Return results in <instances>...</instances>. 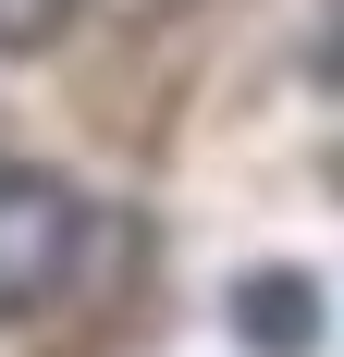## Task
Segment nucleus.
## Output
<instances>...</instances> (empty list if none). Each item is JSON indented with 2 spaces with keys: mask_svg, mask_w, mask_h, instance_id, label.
<instances>
[{
  "mask_svg": "<svg viewBox=\"0 0 344 357\" xmlns=\"http://www.w3.org/2000/svg\"><path fill=\"white\" fill-rule=\"evenodd\" d=\"M234 333L258 357H308L320 345V284H308V271H246V284H234Z\"/></svg>",
  "mask_w": 344,
  "mask_h": 357,
  "instance_id": "obj_2",
  "label": "nucleus"
},
{
  "mask_svg": "<svg viewBox=\"0 0 344 357\" xmlns=\"http://www.w3.org/2000/svg\"><path fill=\"white\" fill-rule=\"evenodd\" d=\"M74 25V0H0V50H49Z\"/></svg>",
  "mask_w": 344,
  "mask_h": 357,
  "instance_id": "obj_3",
  "label": "nucleus"
},
{
  "mask_svg": "<svg viewBox=\"0 0 344 357\" xmlns=\"http://www.w3.org/2000/svg\"><path fill=\"white\" fill-rule=\"evenodd\" d=\"M320 74H332V86H344V37H332V50H320Z\"/></svg>",
  "mask_w": 344,
  "mask_h": 357,
  "instance_id": "obj_4",
  "label": "nucleus"
},
{
  "mask_svg": "<svg viewBox=\"0 0 344 357\" xmlns=\"http://www.w3.org/2000/svg\"><path fill=\"white\" fill-rule=\"evenodd\" d=\"M74 259H86V197L62 173L0 160V321H37L74 284Z\"/></svg>",
  "mask_w": 344,
  "mask_h": 357,
  "instance_id": "obj_1",
  "label": "nucleus"
}]
</instances>
